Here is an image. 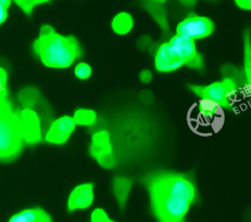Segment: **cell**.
Returning a JSON list of instances; mask_svg holds the SVG:
<instances>
[{"instance_id": "cell-1", "label": "cell", "mask_w": 251, "mask_h": 222, "mask_svg": "<svg viewBox=\"0 0 251 222\" xmlns=\"http://www.w3.org/2000/svg\"><path fill=\"white\" fill-rule=\"evenodd\" d=\"M142 183L158 222H184L196 198L195 185L187 175L158 170L145 175Z\"/></svg>"}, {"instance_id": "cell-2", "label": "cell", "mask_w": 251, "mask_h": 222, "mask_svg": "<svg viewBox=\"0 0 251 222\" xmlns=\"http://www.w3.org/2000/svg\"><path fill=\"white\" fill-rule=\"evenodd\" d=\"M33 49L42 64L52 68H67L81 56L75 37L61 35L49 25L41 27Z\"/></svg>"}, {"instance_id": "cell-3", "label": "cell", "mask_w": 251, "mask_h": 222, "mask_svg": "<svg viewBox=\"0 0 251 222\" xmlns=\"http://www.w3.org/2000/svg\"><path fill=\"white\" fill-rule=\"evenodd\" d=\"M23 130L20 116L0 101V158L17 156L23 145Z\"/></svg>"}, {"instance_id": "cell-4", "label": "cell", "mask_w": 251, "mask_h": 222, "mask_svg": "<svg viewBox=\"0 0 251 222\" xmlns=\"http://www.w3.org/2000/svg\"><path fill=\"white\" fill-rule=\"evenodd\" d=\"M188 88L202 100L211 101L223 108H230L236 92V84L231 78H224L204 86L191 84Z\"/></svg>"}, {"instance_id": "cell-5", "label": "cell", "mask_w": 251, "mask_h": 222, "mask_svg": "<svg viewBox=\"0 0 251 222\" xmlns=\"http://www.w3.org/2000/svg\"><path fill=\"white\" fill-rule=\"evenodd\" d=\"M214 31L213 22L202 16H197L193 13L188 15L176 26V34L190 38L192 40L205 38Z\"/></svg>"}, {"instance_id": "cell-6", "label": "cell", "mask_w": 251, "mask_h": 222, "mask_svg": "<svg viewBox=\"0 0 251 222\" xmlns=\"http://www.w3.org/2000/svg\"><path fill=\"white\" fill-rule=\"evenodd\" d=\"M89 154L100 166L107 169L113 168L115 166L116 158L113 154L108 131L101 130L92 136Z\"/></svg>"}, {"instance_id": "cell-7", "label": "cell", "mask_w": 251, "mask_h": 222, "mask_svg": "<svg viewBox=\"0 0 251 222\" xmlns=\"http://www.w3.org/2000/svg\"><path fill=\"white\" fill-rule=\"evenodd\" d=\"M181 57L184 65L189 67L201 70L204 67V60L197 52L194 40L176 34L168 42Z\"/></svg>"}, {"instance_id": "cell-8", "label": "cell", "mask_w": 251, "mask_h": 222, "mask_svg": "<svg viewBox=\"0 0 251 222\" xmlns=\"http://www.w3.org/2000/svg\"><path fill=\"white\" fill-rule=\"evenodd\" d=\"M94 200V185L92 183H82L75 186L70 193L67 200L69 212L83 210L90 207Z\"/></svg>"}, {"instance_id": "cell-9", "label": "cell", "mask_w": 251, "mask_h": 222, "mask_svg": "<svg viewBox=\"0 0 251 222\" xmlns=\"http://www.w3.org/2000/svg\"><path fill=\"white\" fill-rule=\"evenodd\" d=\"M184 65L178 53L168 43L159 46L155 55V67L160 72L174 71Z\"/></svg>"}, {"instance_id": "cell-10", "label": "cell", "mask_w": 251, "mask_h": 222, "mask_svg": "<svg viewBox=\"0 0 251 222\" xmlns=\"http://www.w3.org/2000/svg\"><path fill=\"white\" fill-rule=\"evenodd\" d=\"M75 123L73 117L69 115L59 117L49 127L45 135V140L50 144L62 145L67 142L70 135L75 130Z\"/></svg>"}, {"instance_id": "cell-11", "label": "cell", "mask_w": 251, "mask_h": 222, "mask_svg": "<svg viewBox=\"0 0 251 222\" xmlns=\"http://www.w3.org/2000/svg\"><path fill=\"white\" fill-rule=\"evenodd\" d=\"M24 139L29 143H34L40 140L39 123L36 114L28 110L23 111L20 117Z\"/></svg>"}, {"instance_id": "cell-12", "label": "cell", "mask_w": 251, "mask_h": 222, "mask_svg": "<svg viewBox=\"0 0 251 222\" xmlns=\"http://www.w3.org/2000/svg\"><path fill=\"white\" fill-rule=\"evenodd\" d=\"M8 222H53V219L43 208L31 207L13 214Z\"/></svg>"}, {"instance_id": "cell-13", "label": "cell", "mask_w": 251, "mask_h": 222, "mask_svg": "<svg viewBox=\"0 0 251 222\" xmlns=\"http://www.w3.org/2000/svg\"><path fill=\"white\" fill-rule=\"evenodd\" d=\"M132 188V180L126 176H116L112 183L113 194L120 207L124 208L126 204Z\"/></svg>"}, {"instance_id": "cell-14", "label": "cell", "mask_w": 251, "mask_h": 222, "mask_svg": "<svg viewBox=\"0 0 251 222\" xmlns=\"http://www.w3.org/2000/svg\"><path fill=\"white\" fill-rule=\"evenodd\" d=\"M133 27V18L127 12L117 14L112 21V28L119 35L127 34Z\"/></svg>"}, {"instance_id": "cell-15", "label": "cell", "mask_w": 251, "mask_h": 222, "mask_svg": "<svg viewBox=\"0 0 251 222\" xmlns=\"http://www.w3.org/2000/svg\"><path fill=\"white\" fill-rule=\"evenodd\" d=\"M197 109L198 116L204 121H210L216 116L219 110V106L211 101L201 100L197 105Z\"/></svg>"}, {"instance_id": "cell-16", "label": "cell", "mask_w": 251, "mask_h": 222, "mask_svg": "<svg viewBox=\"0 0 251 222\" xmlns=\"http://www.w3.org/2000/svg\"><path fill=\"white\" fill-rule=\"evenodd\" d=\"M73 119L78 125H91L96 119V114L92 110L78 109L75 111Z\"/></svg>"}, {"instance_id": "cell-17", "label": "cell", "mask_w": 251, "mask_h": 222, "mask_svg": "<svg viewBox=\"0 0 251 222\" xmlns=\"http://www.w3.org/2000/svg\"><path fill=\"white\" fill-rule=\"evenodd\" d=\"M90 222H116L113 220L105 209L101 207H97L92 210L90 214Z\"/></svg>"}, {"instance_id": "cell-18", "label": "cell", "mask_w": 251, "mask_h": 222, "mask_svg": "<svg viewBox=\"0 0 251 222\" xmlns=\"http://www.w3.org/2000/svg\"><path fill=\"white\" fill-rule=\"evenodd\" d=\"M75 75L79 79H87L91 75V67L84 63H78L75 67Z\"/></svg>"}, {"instance_id": "cell-19", "label": "cell", "mask_w": 251, "mask_h": 222, "mask_svg": "<svg viewBox=\"0 0 251 222\" xmlns=\"http://www.w3.org/2000/svg\"><path fill=\"white\" fill-rule=\"evenodd\" d=\"M46 2L47 1H42V0H40V1H38V0H36V1H34V0H32V1H30V0H27V1H22V0L21 1H16L18 6L20 8H22V10L25 13H26V14H30V12L32 11V9L35 6L43 4V3H46Z\"/></svg>"}, {"instance_id": "cell-20", "label": "cell", "mask_w": 251, "mask_h": 222, "mask_svg": "<svg viewBox=\"0 0 251 222\" xmlns=\"http://www.w3.org/2000/svg\"><path fill=\"white\" fill-rule=\"evenodd\" d=\"M11 5L10 0H0V25L7 20L8 8Z\"/></svg>"}, {"instance_id": "cell-21", "label": "cell", "mask_w": 251, "mask_h": 222, "mask_svg": "<svg viewBox=\"0 0 251 222\" xmlns=\"http://www.w3.org/2000/svg\"><path fill=\"white\" fill-rule=\"evenodd\" d=\"M7 83V74L6 71L0 67V98L4 95L5 87Z\"/></svg>"}, {"instance_id": "cell-22", "label": "cell", "mask_w": 251, "mask_h": 222, "mask_svg": "<svg viewBox=\"0 0 251 222\" xmlns=\"http://www.w3.org/2000/svg\"><path fill=\"white\" fill-rule=\"evenodd\" d=\"M152 73H151V71H149V70H147V69H144V70H142L140 73H139V79H140V81L141 82H143V83H148V82H150L151 80H152Z\"/></svg>"}, {"instance_id": "cell-23", "label": "cell", "mask_w": 251, "mask_h": 222, "mask_svg": "<svg viewBox=\"0 0 251 222\" xmlns=\"http://www.w3.org/2000/svg\"><path fill=\"white\" fill-rule=\"evenodd\" d=\"M235 4L244 10H250L251 9V2L249 0H244V1H235Z\"/></svg>"}]
</instances>
